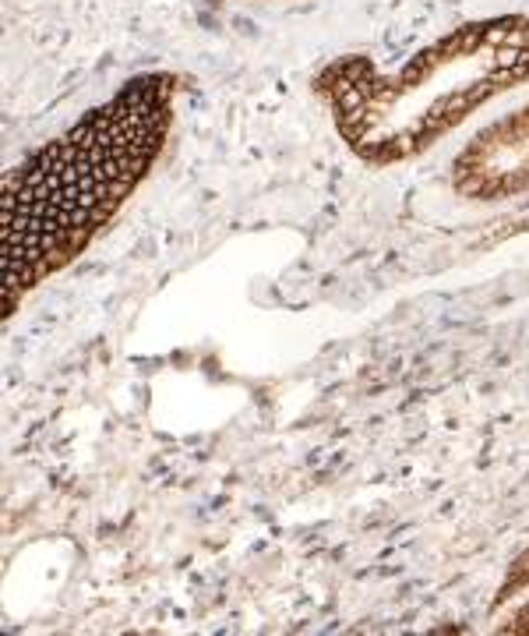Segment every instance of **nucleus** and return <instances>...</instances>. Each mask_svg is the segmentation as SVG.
I'll list each match as a JSON object with an SVG mask.
<instances>
[{
	"mask_svg": "<svg viewBox=\"0 0 529 636\" xmlns=\"http://www.w3.org/2000/svg\"><path fill=\"white\" fill-rule=\"evenodd\" d=\"M177 81L134 78L107 107L4 177L0 195V311L71 265L156 163L174 121Z\"/></svg>",
	"mask_w": 529,
	"mask_h": 636,
	"instance_id": "nucleus-1",
	"label": "nucleus"
}]
</instances>
